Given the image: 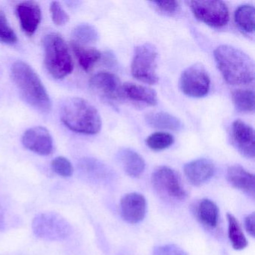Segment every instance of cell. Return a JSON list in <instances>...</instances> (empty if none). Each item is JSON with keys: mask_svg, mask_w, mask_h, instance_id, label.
Masks as SVG:
<instances>
[{"mask_svg": "<svg viewBox=\"0 0 255 255\" xmlns=\"http://www.w3.org/2000/svg\"><path fill=\"white\" fill-rule=\"evenodd\" d=\"M11 78L24 101L41 113H49L51 100L36 71L26 62L17 61L11 66Z\"/></svg>", "mask_w": 255, "mask_h": 255, "instance_id": "cell-1", "label": "cell"}, {"mask_svg": "<svg viewBox=\"0 0 255 255\" xmlns=\"http://www.w3.org/2000/svg\"><path fill=\"white\" fill-rule=\"evenodd\" d=\"M233 101L236 109L243 113L255 110V93L249 89H238L233 93Z\"/></svg>", "mask_w": 255, "mask_h": 255, "instance_id": "cell-25", "label": "cell"}, {"mask_svg": "<svg viewBox=\"0 0 255 255\" xmlns=\"http://www.w3.org/2000/svg\"><path fill=\"white\" fill-rule=\"evenodd\" d=\"M71 46L80 66L85 71L88 72L92 70L95 64L101 59V52L97 49L85 47L83 44L74 41H71Z\"/></svg>", "mask_w": 255, "mask_h": 255, "instance_id": "cell-21", "label": "cell"}, {"mask_svg": "<svg viewBox=\"0 0 255 255\" xmlns=\"http://www.w3.org/2000/svg\"><path fill=\"white\" fill-rule=\"evenodd\" d=\"M255 213L248 215L245 219V228L251 237H255Z\"/></svg>", "mask_w": 255, "mask_h": 255, "instance_id": "cell-33", "label": "cell"}, {"mask_svg": "<svg viewBox=\"0 0 255 255\" xmlns=\"http://www.w3.org/2000/svg\"><path fill=\"white\" fill-rule=\"evenodd\" d=\"M51 167L53 171L61 177H69L74 173L72 164L64 156L55 158L52 161Z\"/></svg>", "mask_w": 255, "mask_h": 255, "instance_id": "cell-29", "label": "cell"}, {"mask_svg": "<svg viewBox=\"0 0 255 255\" xmlns=\"http://www.w3.org/2000/svg\"><path fill=\"white\" fill-rule=\"evenodd\" d=\"M216 65L227 83L246 85L255 79V64L246 53L236 47L221 45L214 50Z\"/></svg>", "mask_w": 255, "mask_h": 255, "instance_id": "cell-2", "label": "cell"}, {"mask_svg": "<svg viewBox=\"0 0 255 255\" xmlns=\"http://www.w3.org/2000/svg\"><path fill=\"white\" fill-rule=\"evenodd\" d=\"M17 41V35L8 23L5 12L0 10V42L12 45Z\"/></svg>", "mask_w": 255, "mask_h": 255, "instance_id": "cell-28", "label": "cell"}, {"mask_svg": "<svg viewBox=\"0 0 255 255\" xmlns=\"http://www.w3.org/2000/svg\"><path fill=\"white\" fill-rule=\"evenodd\" d=\"M16 13L23 32L28 36H32L41 21V7L34 1L20 2L16 7Z\"/></svg>", "mask_w": 255, "mask_h": 255, "instance_id": "cell-15", "label": "cell"}, {"mask_svg": "<svg viewBox=\"0 0 255 255\" xmlns=\"http://www.w3.org/2000/svg\"><path fill=\"white\" fill-rule=\"evenodd\" d=\"M152 255H188L181 248L176 245L168 244L155 248Z\"/></svg>", "mask_w": 255, "mask_h": 255, "instance_id": "cell-31", "label": "cell"}, {"mask_svg": "<svg viewBox=\"0 0 255 255\" xmlns=\"http://www.w3.org/2000/svg\"><path fill=\"white\" fill-rule=\"evenodd\" d=\"M22 143L28 150L41 156H48L53 151V137L44 127L29 128L23 133Z\"/></svg>", "mask_w": 255, "mask_h": 255, "instance_id": "cell-10", "label": "cell"}, {"mask_svg": "<svg viewBox=\"0 0 255 255\" xmlns=\"http://www.w3.org/2000/svg\"><path fill=\"white\" fill-rule=\"evenodd\" d=\"M60 116L68 129L78 133L95 135L102 128V120L98 110L83 98L67 99L62 104Z\"/></svg>", "mask_w": 255, "mask_h": 255, "instance_id": "cell-3", "label": "cell"}, {"mask_svg": "<svg viewBox=\"0 0 255 255\" xmlns=\"http://www.w3.org/2000/svg\"><path fill=\"white\" fill-rule=\"evenodd\" d=\"M117 158L124 171L129 177H139L145 169V162L142 156L132 149H122L118 152Z\"/></svg>", "mask_w": 255, "mask_h": 255, "instance_id": "cell-18", "label": "cell"}, {"mask_svg": "<svg viewBox=\"0 0 255 255\" xmlns=\"http://www.w3.org/2000/svg\"><path fill=\"white\" fill-rule=\"evenodd\" d=\"M155 190L163 198L173 201H184L187 192L177 172L168 166L156 168L151 177Z\"/></svg>", "mask_w": 255, "mask_h": 255, "instance_id": "cell-7", "label": "cell"}, {"mask_svg": "<svg viewBox=\"0 0 255 255\" xmlns=\"http://www.w3.org/2000/svg\"><path fill=\"white\" fill-rule=\"evenodd\" d=\"M174 138L168 132H157L151 134L146 139V144L149 148L156 151L165 150L172 145Z\"/></svg>", "mask_w": 255, "mask_h": 255, "instance_id": "cell-27", "label": "cell"}, {"mask_svg": "<svg viewBox=\"0 0 255 255\" xmlns=\"http://www.w3.org/2000/svg\"><path fill=\"white\" fill-rule=\"evenodd\" d=\"M180 88L183 94L190 98L206 96L210 89L208 73L201 64L186 68L180 76Z\"/></svg>", "mask_w": 255, "mask_h": 255, "instance_id": "cell-8", "label": "cell"}, {"mask_svg": "<svg viewBox=\"0 0 255 255\" xmlns=\"http://www.w3.org/2000/svg\"><path fill=\"white\" fill-rule=\"evenodd\" d=\"M227 180L233 187L255 197V176L240 165L230 166L227 171Z\"/></svg>", "mask_w": 255, "mask_h": 255, "instance_id": "cell-17", "label": "cell"}, {"mask_svg": "<svg viewBox=\"0 0 255 255\" xmlns=\"http://www.w3.org/2000/svg\"><path fill=\"white\" fill-rule=\"evenodd\" d=\"M227 219L228 222V237L233 248L237 251L246 249L249 243L238 220L231 213L227 214Z\"/></svg>", "mask_w": 255, "mask_h": 255, "instance_id": "cell-23", "label": "cell"}, {"mask_svg": "<svg viewBox=\"0 0 255 255\" xmlns=\"http://www.w3.org/2000/svg\"><path fill=\"white\" fill-rule=\"evenodd\" d=\"M32 228L37 237L47 241H62L72 232L68 220L54 212H45L35 216Z\"/></svg>", "mask_w": 255, "mask_h": 255, "instance_id": "cell-5", "label": "cell"}, {"mask_svg": "<svg viewBox=\"0 0 255 255\" xmlns=\"http://www.w3.org/2000/svg\"><path fill=\"white\" fill-rule=\"evenodd\" d=\"M80 174L91 183L106 184L113 178V173L108 166L95 158L86 157L78 163Z\"/></svg>", "mask_w": 255, "mask_h": 255, "instance_id": "cell-14", "label": "cell"}, {"mask_svg": "<svg viewBox=\"0 0 255 255\" xmlns=\"http://www.w3.org/2000/svg\"><path fill=\"white\" fill-rule=\"evenodd\" d=\"M50 9L52 20L56 26H65L69 21V15L59 2H52Z\"/></svg>", "mask_w": 255, "mask_h": 255, "instance_id": "cell-30", "label": "cell"}, {"mask_svg": "<svg viewBox=\"0 0 255 255\" xmlns=\"http://www.w3.org/2000/svg\"><path fill=\"white\" fill-rule=\"evenodd\" d=\"M188 181L195 186H200L210 180L216 172V166L211 160L205 158L195 159L183 167Z\"/></svg>", "mask_w": 255, "mask_h": 255, "instance_id": "cell-16", "label": "cell"}, {"mask_svg": "<svg viewBox=\"0 0 255 255\" xmlns=\"http://www.w3.org/2000/svg\"><path fill=\"white\" fill-rule=\"evenodd\" d=\"M232 139L234 145L243 156L255 158V131L250 125L243 121L236 120L232 125Z\"/></svg>", "mask_w": 255, "mask_h": 255, "instance_id": "cell-13", "label": "cell"}, {"mask_svg": "<svg viewBox=\"0 0 255 255\" xmlns=\"http://www.w3.org/2000/svg\"><path fill=\"white\" fill-rule=\"evenodd\" d=\"M190 8L200 21L213 27H222L228 24L229 11L222 1H191Z\"/></svg>", "mask_w": 255, "mask_h": 255, "instance_id": "cell-9", "label": "cell"}, {"mask_svg": "<svg viewBox=\"0 0 255 255\" xmlns=\"http://www.w3.org/2000/svg\"><path fill=\"white\" fill-rule=\"evenodd\" d=\"M146 122L149 126L157 129L180 131L183 128V125L180 119L167 113H150L146 116Z\"/></svg>", "mask_w": 255, "mask_h": 255, "instance_id": "cell-22", "label": "cell"}, {"mask_svg": "<svg viewBox=\"0 0 255 255\" xmlns=\"http://www.w3.org/2000/svg\"><path fill=\"white\" fill-rule=\"evenodd\" d=\"M153 5L162 12L167 14H174L178 9L179 2L177 1H158L152 2Z\"/></svg>", "mask_w": 255, "mask_h": 255, "instance_id": "cell-32", "label": "cell"}, {"mask_svg": "<svg viewBox=\"0 0 255 255\" xmlns=\"http://www.w3.org/2000/svg\"><path fill=\"white\" fill-rule=\"evenodd\" d=\"M44 64L48 72L56 79L68 77L74 70L69 48L59 34L50 33L44 38Z\"/></svg>", "mask_w": 255, "mask_h": 255, "instance_id": "cell-4", "label": "cell"}, {"mask_svg": "<svg viewBox=\"0 0 255 255\" xmlns=\"http://www.w3.org/2000/svg\"><path fill=\"white\" fill-rule=\"evenodd\" d=\"M5 218H4L3 210L2 207H0V231H3L5 229Z\"/></svg>", "mask_w": 255, "mask_h": 255, "instance_id": "cell-34", "label": "cell"}, {"mask_svg": "<svg viewBox=\"0 0 255 255\" xmlns=\"http://www.w3.org/2000/svg\"><path fill=\"white\" fill-rule=\"evenodd\" d=\"M157 50L153 44L146 43L135 47L131 64L132 77L147 84L157 83Z\"/></svg>", "mask_w": 255, "mask_h": 255, "instance_id": "cell-6", "label": "cell"}, {"mask_svg": "<svg viewBox=\"0 0 255 255\" xmlns=\"http://www.w3.org/2000/svg\"><path fill=\"white\" fill-rule=\"evenodd\" d=\"M255 8L251 5H241L236 10V23L245 32L252 33L255 31Z\"/></svg>", "mask_w": 255, "mask_h": 255, "instance_id": "cell-24", "label": "cell"}, {"mask_svg": "<svg viewBox=\"0 0 255 255\" xmlns=\"http://www.w3.org/2000/svg\"><path fill=\"white\" fill-rule=\"evenodd\" d=\"M123 93L132 101L144 103L149 106H156L158 103L157 94L153 89L132 83L122 85Z\"/></svg>", "mask_w": 255, "mask_h": 255, "instance_id": "cell-19", "label": "cell"}, {"mask_svg": "<svg viewBox=\"0 0 255 255\" xmlns=\"http://www.w3.org/2000/svg\"><path fill=\"white\" fill-rule=\"evenodd\" d=\"M198 221L206 228L213 229L219 223V210L216 203L208 198L201 200L196 207Z\"/></svg>", "mask_w": 255, "mask_h": 255, "instance_id": "cell-20", "label": "cell"}, {"mask_svg": "<svg viewBox=\"0 0 255 255\" xmlns=\"http://www.w3.org/2000/svg\"><path fill=\"white\" fill-rule=\"evenodd\" d=\"M74 41L81 44H92L99 39V33L95 26L89 23H82L73 30Z\"/></svg>", "mask_w": 255, "mask_h": 255, "instance_id": "cell-26", "label": "cell"}, {"mask_svg": "<svg viewBox=\"0 0 255 255\" xmlns=\"http://www.w3.org/2000/svg\"><path fill=\"white\" fill-rule=\"evenodd\" d=\"M121 214L129 224H138L143 221L147 211V201L144 195L138 192L126 194L121 200Z\"/></svg>", "mask_w": 255, "mask_h": 255, "instance_id": "cell-12", "label": "cell"}, {"mask_svg": "<svg viewBox=\"0 0 255 255\" xmlns=\"http://www.w3.org/2000/svg\"><path fill=\"white\" fill-rule=\"evenodd\" d=\"M89 86L97 95L110 101L120 99L123 93L119 77L110 72L95 74L89 81Z\"/></svg>", "mask_w": 255, "mask_h": 255, "instance_id": "cell-11", "label": "cell"}]
</instances>
